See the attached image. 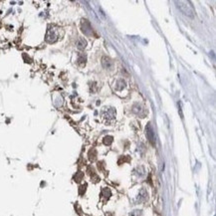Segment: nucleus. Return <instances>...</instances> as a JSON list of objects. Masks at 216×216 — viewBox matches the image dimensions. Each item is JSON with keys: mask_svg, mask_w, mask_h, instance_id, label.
Returning <instances> with one entry per match:
<instances>
[{"mask_svg": "<svg viewBox=\"0 0 216 216\" xmlns=\"http://www.w3.org/2000/svg\"><path fill=\"white\" fill-rule=\"evenodd\" d=\"M130 216H143V211L141 210H135L130 214Z\"/></svg>", "mask_w": 216, "mask_h": 216, "instance_id": "obj_8", "label": "nucleus"}, {"mask_svg": "<svg viewBox=\"0 0 216 216\" xmlns=\"http://www.w3.org/2000/svg\"><path fill=\"white\" fill-rule=\"evenodd\" d=\"M147 191H145V189H141V191H139V201H145V200H147Z\"/></svg>", "mask_w": 216, "mask_h": 216, "instance_id": "obj_6", "label": "nucleus"}, {"mask_svg": "<svg viewBox=\"0 0 216 216\" xmlns=\"http://www.w3.org/2000/svg\"><path fill=\"white\" fill-rule=\"evenodd\" d=\"M112 141H113V137H106L105 139H104V143H105L106 145H111Z\"/></svg>", "mask_w": 216, "mask_h": 216, "instance_id": "obj_9", "label": "nucleus"}, {"mask_svg": "<svg viewBox=\"0 0 216 216\" xmlns=\"http://www.w3.org/2000/svg\"><path fill=\"white\" fill-rule=\"evenodd\" d=\"M145 131H147V139H149V141H150V143H151L152 145H155V135H154L153 129L150 126V124H149L147 126Z\"/></svg>", "mask_w": 216, "mask_h": 216, "instance_id": "obj_3", "label": "nucleus"}, {"mask_svg": "<svg viewBox=\"0 0 216 216\" xmlns=\"http://www.w3.org/2000/svg\"><path fill=\"white\" fill-rule=\"evenodd\" d=\"M82 31L86 35H90L92 33V27H91L90 23L87 20H83V22H82Z\"/></svg>", "mask_w": 216, "mask_h": 216, "instance_id": "obj_4", "label": "nucleus"}, {"mask_svg": "<svg viewBox=\"0 0 216 216\" xmlns=\"http://www.w3.org/2000/svg\"><path fill=\"white\" fill-rule=\"evenodd\" d=\"M176 4H177V7L179 8V10H180L183 14H185L186 16H189V17L194 16L195 11H194L193 6L191 5V3H190L189 1H176Z\"/></svg>", "mask_w": 216, "mask_h": 216, "instance_id": "obj_1", "label": "nucleus"}, {"mask_svg": "<svg viewBox=\"0 0 216 216\" xmlns=\"http://www.w3.org/2000/svg\"><path fill=\"white\" fill-rule=\"evenodd\" d=\"M58 40V31L55 28H51L48 30L46 35V41L48 43H55Z\"/></svg>", "mask_w": 216, "mask_h": 216, "instance_id": "obj_2", "label": "nucleus"}, {"mask_svg": "<svg viewBox=\"0 0 216 216\" xmlns=\"http://www.w3.org/2000/svg\"><path fill=\"white\" fill-rule=\"evenodd\" d=\"M86 45H87V42L85 41L84 39L80 38V39L78 40V42H77V47L79 48V49H84V48L86 47Z\"/></svg>", "mask_w": 216, "mask_h": 216, "instance_id": "obj_7", "label": "nucleus"}, {"mask_svg": "<svg viewBox=\"0 0 216 216\" xmlns=\"http://www.w3.org/2000/svg\"><path fill=\"white\" fill-rule=\"evenodd\" d=\"M102 64H103V66L105 67L106 69H110V70H111L114 66L113 61H112L110 58H108V57H104L103 61H102Z\"/></svg>", "mask_w": 216, "mask_h": 216, "instance_id": "obj_5", "label": "nucleus"}]
</instances>
